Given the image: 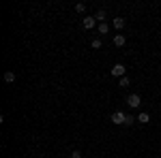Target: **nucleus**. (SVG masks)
I'll use <instances>...</instances> for the list:
<instances>
[{
  "mask_svg": "<svg viewBox=\"0 0 161 158\" xmlns=\"http://www.w3.org/2000/svg\"><path fill=\"white\" fill-rule=\"evenodd\" d=\"M127 105H129L131 109H137V107L142 105V98L137 96V94H129V96H127Z\"/></svg>",
  "mask_w": 161,
  "mask_h": 158,
  "instance_id": "obj_1",
  "label": "nucleus"
},
{
  "mask_svg": "<svg viewBox=\"0 0 161 158\" xmlns=\"http://www.w3.org/2000/svg\"><path fill=\"white\" fill-rule=\"evenodd\" d=\"M125 118H127V113H123V111H114L112 113V122L114 124H125Z\"/></svg>",
  "mask_w": 161,
  "mask_h": 158,
  "instance_id": "obj_2",
  "label": "nucleus"
},
{
  "mask_svg": "<svg viewBox=\"0 0 161 158\" xmlns=\"http://www.w3.org/2000/svg\"><path fill=\"white\" fill-rule=\"evenodd\" d=\"M110 73H112V77H125V66L123 64H114Z\"/></svg>",
  "mask_w": 161,
  "mask_h": 158,
  "instance_id": "obj_3",
  "label": "nucleus"
},
{
  "mask_svg": "<svg viewBox=\"0 0 161 158\" xmlns=\"http://www.w3.org/2000/svg\"><path fill=\"white\" fill-rule=\"evenodd\" d=\"M95 24H97L95 15H92V17H84V19H82V26H84L86 30H90V28H95Z\"/></svg>",
  "mask_w": 161,
  "mask_h": 158,
  "instance_id": "obj_4",
  "label": "nucleus"
},
{
  "mask_svg": "<svg viewBox=\"0 0 161 158\" xmlns=\"http://www.w3.org/2000/svg\"><path fill=\"white\" fill-rule=\"evenodd\" d=\"M112 26H114V30H123L125 28V19L123 17H114V24Z\"/></svg>",
  "mask_w": 161,
  "mask_h": 158,
  "instance_id": "obj_5",
  "label": "nucleus"
},
{
  "mask_svg": "<svg viewBox=\"0 0 161 158\" xmlns=\"http://www.w3.org/2000/svg\"><path fill=\"white\" fill-rule=\"evenodd\" d=\"M125 41H127V38H125L123 34H114V45H116V47H123Z\"/></svg>",
  "mask_w": 161,
  "mask_h": 158,
  "instance_id": "obj_6",
  "label": "nucleus"
},
{
  "mask_svg": "<svg viewBox=\"0 0 161 158\" xmlns=\"http://www.w3.org/2000/svg\"><path fill=\"white\" fill-rule=\"evenodd\" d=\"M137 122H142V124H148V122H150V115L146 113V111H142V113L137 115Z\"/></svg>",
  "mask_w": 161,
  "mask_h": 158,
  "instance_id": "obj_7",
  "label": "nucleus"
},
{
  "mask_svg": "<svg viewBox=\"0 0 161 158\" xmlns=\"http://www.w3.org/2000/svg\"><path fill=\"white\" fill-rule=\"evenodd\" d=\"M4 81H7V84L15 81V73H13V71H7V73H4Z\"/></svg>",
  "mask_w": 161,
  "mask_h": 158,
  "instance_id": "obj_8",
  "label": "nucleus"
},
{
  "mask_svg": "<svg viewBox=\"0 0 161 158\" xmlns=\"http://www.w3.org/2000/svg\"><path fill=\"white\" fill-rule=\"evenodd\" d=\"M95 19L103 24V19H105V11H97V13H95Z\"/></svg>",
  "mask_w": 161,
  "mask_h": 158,
  "instance_id": "obj_9",
  "label": "nucleus"
},
{
  "mask_svg": "<svg viewBox=\"0 0 161 158\" xmlns=\"http://www.w3.org/2000/svg\"><path fill=\"white\" fill-rule=\"evenodd\" d=\"M108 30H110V26H108V24H99V32H101V34H108Z\"/></svg>",
  "mask_w": 161,
  "mask_h": 158,
  "instance_id": "obj_10",
  "label": "nucleus"
},
{
  "mask_svg": "<svg viewBox=\"0 0 161 158\" xmlns=\"http://www.w3.org/2000/svg\"><path fill=\"white\" fill-rule=\"evenodd\" d=\"M75 11H77V13H84V11H86V4H84V2L75 4Z\"/></svg>",
  "mask_w": 161,
  "mask_h": 158,
  "instance_id": "obj_11",
  "label": "nucleus"
},
{
  "mask_svg": "<svg viewBox=\"0 0 161 158\" xmlns=\"http://www.w3.org/2000/svg\"><path fill=\"white\" fill-rule=\"evenodd\" d=\"M133 120H137V118H133V115H127V118H125V124H127V126H131V124H133Z\"/></svg>",
  "mask_w": 161,
  "mask_h": 158,
  "instance_id": "obj_12",
  "label": "nucleus"
},
{
  "mask_svg": "<svg viewBox=\"0 0 161 158\" xmlns=\"http://www.w3.org/2000/svg\"><path fill=\"white\" fill-rule=\"evenodd\" d=\"M101 45H103L101 38H95V41H92V47H95V49H101Z\"/></svg>",
  "mask_w": 161,
  "mask_h": 158,
  "instance_id": "obj_13",
  "label": "nucleus"
},
{
  "mask_svg": "<svg viewBox=\"0 0 161 158\" xmlns=\"http://www.w3.org/2000/svg\"><path fill=\"white\" fill-rule=\"evenodd\" d=\"M129 85V77H120V88H127Z\"/></svg>",
  "mask_w": 161,
  "mask_h": 158,
  "instance_id": "obj_14",
  "label": "nucleus"
},
{
  "mask_svg": "<svg viewBox=\"0 0 161 158\" xmlns=\"http://www.w3.org/2000/svg\"><path fill=\"white\" fill-rule=\"evenodd\" d=\"M71 158H82V152H73V154H71Z\"/></svg>",
  "mask_w": 161,
  "mask_h": 158,
  "instance_id": "obj_15",
  "label": "nucleus"
}]
</instances>
